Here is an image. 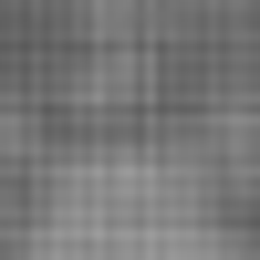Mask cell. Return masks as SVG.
Returning a JSON list of instances; mask_svg holds the SVG:
<instances>
[{
    "mask_svg": "<svg viewBox=\"0 0 260 260\" xmlns=\"http://www.w3.org/2000/svg\"><path fill=\"white\" fill-rule=\"evenodd\" d=\"M21 260H240V240L167 146H83L31 198Z\"/></svg>",
    "mask_w": 260,
    "mask_h": 260,
    "instance_id": "obj_1",
    "label": "cell"
}]
</instances>
